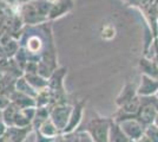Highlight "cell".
<instances>
[{"mask_svg": "<svg viewBox=\"0 0 158 142\" xmlns=\"http://www.w3.org/2000/svg\"><path fill=\"white\" fill-rule=\"evenodd\" d=\"M52 4L46 0H30L20 4L19 17L24 24L34 26L47 23Z\"/></svg>", "mask_w": 158, "mask_h": 142, "instance_id": "6da1fadb", "label": "cell"}, {"mask_svg": "<svg viewBox=\"0 0 158 142\" xmlns=\"http://www.w3.org/2000/svg\"><path fill=\"white\" fill-rule=\"evenodd\" d=\"M111 118L106 117H93L86 124L87 131L94 142H109V129Z\"/></svg>", "mask_w": 158, "mask_h": 142, "instance_id": "7a4b0ae2", "label": "cell"}, {"mask_svg": "<svg viewBox=\"0 0 158 142\" xmlns=\"http://www.w3.org/2000/svg\"><path fill=\"white\" fill-rule=\"evenodd\" d=\"M72 108L73 105L67 104V103L50 108V120L57 127V129L60 131V134L67 126V122H69V118H70V115H71Z\"/></svg>", "mask_w": 158, "mask_h": 142, "instance_id": "3957f363", "label": "cell"}, {"mask_svg": "<svg viewBox=\"0 0 158 142\" xmlns=\"http://www.w3.org/2000/svg\"><path fill=\"white\" fill-rule=\"evenodd\" d=\"M118 124L131 141H137L139 137L144 135L145 127L136 118H126L118 122Z\"/></svg>", "mask_w": 158, "mask_h": 142, "instance_id": "277c9868", "label": "cell"}, {"mask_svg": "<svg viewBox=\"0 0 158 142\" xmlns=\"http://www.w3.org/2000/svg\"><path fill=\"white\" fill-rule=\"evenodd\" d=\"M84 105H85V101H78L72 108L71 115L67 122V126L65 129L61 131V135H71L73 131L77 129L79 123L83 118V114H84Z\"/></svg>", "mask_w": 158, "mask_h": 142, "instance_id": "5b68a950", "label": "cell"}, {"mask_svg": "<svg viewBox=\"0 0 158 142\" xmlns=\"http://www.w3.org/2000/svg\"><path fill=\"white\" fill-rule=\"evenodd\" d=\"M37 108H25L19 109L14 117L13 127L17 128H32V121Z\"/></svg>", "mask_w": 158, "mask_h": 142, "instance_id": "8992f818", "label": "cell"}, {"mask_svg": "<svg viewBox=\"0 0 158 142\" xmlns=\"http://www.w3.org/2000/svg\"><path fill=\"white\" fill-rule=\"evenodd\" d=\"M158 90V80H153L151 77H148L142 75L140 77V84L137 88V95L139 97H148L152 96L157 93Z\"/></svg>", "mask_w": 158, "mask_h": 142, "instance_id": "52a82bcc", "label": "cell"}, {"mask_svg": "<svg viewBox=\"0 0 158 142\" xmlns=\"http://www.w3.org/2000/svg\"><path fill=\"white\" fill-rule=\"evenodd\" d=\"M67 69L61 67V68H57L51 77L47 80L48 82V89L51 91H59V90H64V77H65Z\"/></svg>", "mask_w": 158, "mask_h": 142, "instance_id": "ba28073f", "label": "cell"}, {"mask_svg": "<svg viewBox=\"0 0 158 142\" xmlns=\"http://www.w3.org/2000/svg\"><path fill=\"white\" fill-rule=\"evenodd\" d=\"M8 100L13 104H15L19 109L35 108V100L34 98L23 94V93H19L17 90H14L13 93L8 96Z\"/></svg>", "mask_w": 158, "mask_h": 142, "instance_id": "9c48e42d", "label": "cell"}, {"mask_svg": "<svg viewBox=\"0 0 158 142\" xmlns=\"http://www.w3.org/2000/svg\"><path fill=\"white\" fill-rule=\"evenodd\" d=\"M72 7V0H58L51 7V11H50V14H48V20H52V19H56V18H59L61 15H64L69 11H71Z\"/></svg>", "mask_w": 158, "mask_h": 142, "instance_id": "30bf717a", "label": "cell"}, {"mask_svg": "<svg viewBox=\"0 0 158 142\" xmlns=\"http://www.w3.org/2000/svg\"><path fill=\"white\" fill-rule=\"evenodd\" d=\"M137 88L130 83V82H126L125 85L123 87L122 91L119 93V95L116 98V104L118 107H122L123 104H125L127 102H130L131 100H133L135 97H137Z\"/></svg>", "mask_w": 158, "mask_h": 142, "instance_id": "8fae6325", "label": "cell"}, {"mask_svg": "<svg viewBox=\"0 0 158 142\" xmlns=\"http://www.w3.org/2000/svg\"><path fill=\"white\" fill-rule=\"evenodd\" d=\"M138 65L142 75L151 77L153 80H158V67L153 59H149L146 57H143V58H140Z\"/></svg>", "mask_w": 158, "mask_h": 142, "instance_id": "7c38bea8", "label": "cell"}, {"mask_svg": "<svg viewBox=\"0 0 158 142\" xmlns=\"http://www.w3.org/2000/svg\"><path fill=\"white\" fill-rule=\"evenodd\" d=\"M131 140L124 134L119 124L111 118V124L109 129V142H130Z\"/></svg>", "mask_w": 158, "mask_h": 142, "instance_id": "4fadbf2b", "label": "cell"}, {"mask_svg": "<svg viewBox=\"0 0 158 142\" xmlns=\"http://www.w3.org/2000/svg\"><path fill=\"white\" fill-rule=\"evenodd\" d=\"M50 118V107H39L35 109V114L32 121V130L37 131L40 126Z\"/></svg>", "mask_w": 158, "mask_h": 142, "instance_id": "5bb4252c", "label": "cell"}, {"mask_svg": "<svg viewBox=\"0 0 158 142\" xmlns=\"http://www.w3.org/2000/svg\"><path fill=\"white\" fill-rule=\"evenodd\" d=\"M33 131H34V130H33ZM37 131H38L39 134H41L44 137L50 139V140H54L57 136L60 135V131L57 129V127L53 124V122L51 121L50 118H48L46 122H44Z\"/></svg>", "mask_w": 158, "mask_h": 142, "instance_id": "9a60e30c", "label": "cell"}, {"mask_svg": "<svg viewBox=\"0 0 158 142\" xmlns=\"http://www.w3.org/2000/svg\"><path fill=\"white\" fill-rule=\"evenodd\" d=\"M25 80L28 82V84L32 87L33 89H35L37 91H40L43 89H45L48 87V82L45 80L44 77H41L38 74H24Z\"/></svg>", "mask_w": 158, "mask_h": 142, "instance_id": "2e32d148", "label": "cell"}, {"mask_svg": "<svg viewBox=\"0 0 158 142\" xmlns=\"http://www.w3.org/2000/svg\"><path fill=\"white\" fill-rule=\"evenodd\" d=\"M15 90L19 91V93H23V94L27 95V96H30V97H32L34 100H35V97H37V95H38V91H37L35 89H33L32 87L28 84V82H27L26 80H25V77H24V75L17 78V81H15Z\"/></svg>", "mask_w": 158, "mask_h": 142, "instance_id": "e0dca14e", "label": "cell"}, {"mask_svg": "<svg viewBox=\"0 0 158 142\" xmlns=\"http://www.w3.org/2000/svg\"><path fill=\"white\" fill-rule=\"evenodd\" d=\"M18 110H19V108L15 104H13L12 102H10V104L1 111V120L5 123L6 127H13L14 117L17 115Z\"/></svg>", "mask_w": 158, "mask_h": 142, "instance_id": "ac0fdd59", "label": "cell"}, {"mask_svg": "<svg viewBox=\"0 0 158 142\" xmlns=\"http://www.w3.org/2000/svg\"><path fill=\"white\" fill-rule=\"evenodd\" d=\"M144 134L152 142H158V127L153 123V124H150V126H148L144 130Z\"/></svg>", "mask_w": 158, "mask_h": 142, "instance_id": "d6986e66", "label": "cell"}, {"mask_svg": "<svg viewBox=\"0 0 158 142\" xmlns=\"http://www.w3.org/2000/svg\"><path fill=\"white\" fill-rule=\"evenodd\" d=\"M116 36V30L112 25H106L102 28V38L103 39H112Z\"/></svg>", "mask_w": 158, "mask_h": 142, "instance_id": "ffe728a7", "label": "cell"}, {"mask_svg": "<svg viewBox=\"0 0 158 142\" xmlns=\"http://www.w3.org/2000/svg\"><path fill=\"white\" fill-rule=\"evenodd\" d=\"M8 104H10V100H8V97H6V96H0V110L2 111V110L6 108Z\"/></svg>", "mask_w": 158, "mask_h": 142, "instance_id": "44dd1931", "label": "cell"}, {"mask_svg": "<svg viewBox=\"0 0 158 142\" xmlns=\"http://www.w3.org/2000/svg\"><path fill=\"white\" fill-rule=\"evenodd\" d=\"M35 133V140L34 142H53V140H50V139H46V137H44V136L39 134L38 131H34Z\"/></svg>", "mask_w": 158, "mask_h": 142, "instance_id": "7402d4cb", "label": "cell"}, {"mask_svg": "<svg viewBox=\"0 0 158 142\" xmlns=\"http://www.w3.org/2000/svg\"><path fill=\"white\" fill-rule=\"evenodd\" d=\"M149 50H153V54H155V57L158 54V36H157V37H155L153 43H152L151 47H150ZM146 54H148V52H146Z\"/></svg>", "mask_w": 158, "mask_h": 142, "instance_id": "603a6c76", "label": "cell"}, {"mask_svg": "<svg viewBox=\"0 0 158 142\" xmlns=\"http://www.w3.org/2000/svg\"><path fill=\"white\" fill-rule=\"evenodd\" d=\"M6 126H5V123L2 122V120H0V137L2 136V134L5 133V130H6Z\"/></svg>", "mask_w": 158, "mask_h": 142, "instance_id": "cb8c5ba5", "label": "cell"}, {"mask_svg": "<svg viewBox=\"0 0 158 142\" xmlns=\"http://www.w3.org/2000/svg\"><path fill=\"white\" fill-rule=\"evenodd\" d=\"M136 142H152V141L150 140V139H149V137H148V136H146V135L144 134V135L142 136V137H139V139H138V140H137Z\"/></svg>", "mask_w": 158, "mask_h": 142, "instance_id": "d4e9b609", "label": "cell"}, {"mask_svg": "<svg viewBox=\"0 0 158 142\" xmlns=\"http://www.w3.org/2000/svg\"><path fill=\"white\" fill-rule=\"evenodd\" d=\"M46 1H48V2H50V4H56V2H57V1H58V0H46Z\"/></svg>", "mask_w": 158, "mask_h": 142, "instance_id": "484cf974", "label": "cell"}, {"mask_svg": "<svg viewBox=\"0 0 158 142\" xmlns=\"http://www.w3.org/2000/svg\"><path fill=\"white\" fill-rule=\"evenodd\" d=\"M153 61L156 62V64H157V67H158V54L156 56V57H155V58H153Z\"/></svg>", "mask_w": 158, "mask_h": 142, "instance_id": "4316f807", "label": "cell"}, {"mask_svg": "<svg viewBox=\"0 0 158 142\" xmlns=\"http://www.w3.org/2000/svg\"><path fill=\"white\" fill-rule=\"evenodd\" d=\"M28 135H30V134H28ZM28 135H27V137H26V139H25V140H24V141H23V142H30V139H28Z\"/></svg>", "mask_w": 158, "mask_h": 142, "instance_id": "83f0119b", "label": "cell"}, {"mask_svg": "<svg viewBox=\"0 0 158 142\" xmlns=\"http://www.w3.org/2000/svg\"><path fill=\"white\" fill-rule=\"evenodd\" d=\"M1 77H2V72H0V80H1Z\"/></svg>", "mask_w": 158, "mask_h": 142, "instance_id": "f1b7e54d", "label": "cell"}, {"mask_svg": "<svg viewBox=\"0 0 158 142\" xmlns=\"http://www.w3.org/2000/svg\"><path fill=\"white\" fill-rule=\"evenodd\" d=\"M0 120H1V110H0Z\"/></svg>", "mask_w": 158, "mask_h": 142, "instance_id": "f546056e", "label": "cell"}, {"mask_svg": "<svg viewBox=\"0 0 158 142\" xmlns=\"http://www.w3.org/2000/svg\"><path fill=\"white\" fill-rule=\"evenodd\" d=\"M130 142H136V141H130Z\"/></svg>", "mask_w": 158, "mask_h": 142, "instance_id": "4dcf8cb0", "label": "cell"}]
</instances>
